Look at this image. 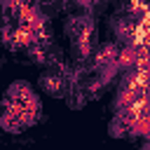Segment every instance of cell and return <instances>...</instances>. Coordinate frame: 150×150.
Here are the masks:
<instances>
[{
	"label": "cell",
	"mask_w": 150,
	"mask_h": 150,
	"mask_svg": "<svg viewBox=\"0 0 150 150\" xmlns=\"http://www.w3.org/2000/svg\"><path fill=\"white\" fill-rule=\"evenodd\" d=\"M138 150H150V141H145V145H141Z\"/></svg>",
	"instance_id": "4"
},
{
	"label": "cell",
	"mask_w": 150,
	"mask_h": 150,
	"mask_svg": "<svg viewBox=\"0 0 150 150\" xmlns=\"http://www.w3.org/2000/svg\"><path fill=\"white\" fill-rule=\"evenodd\" d=\"M108 134L115 136V138H122V136H129V122L122 117V115H115L108 124Z\"/></svg>",
	"instance_id": "2"
},
{
	"label": "cell",
	"mask_w": 150,
	"mask_h": 150,
	"mask_svg": "<svg viewBox=\"0 0 150 150\" xmlns=\"http://www.w3.org/2000/svg\"><path fill=\"white\" fill-rule=\"evenodd\" d=\"M68 80H66V75H61L59 70L56 73H45L42 77H40V89L45 91V94H52V96H66L68 94Z\"/></svg>",
	"instance_id": "1"
},
{
	"label": "cell",
	"mask_w": 150,
	"mask_h": 150,
	"mask_svg": "<svg viewBox=\"0 0 150 150\" xmlns=\"http://www.w3.org/2000/svg\"><path fill=\"white\" fill-rule=\"evenodd\" d=\"M68 94H84V91L75 84V87H68ZM84 103H87L84 96H68V105H70V108H82Z\"/></svg>",
	"instance_id": "3"
}]
</instances>
